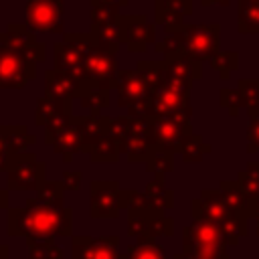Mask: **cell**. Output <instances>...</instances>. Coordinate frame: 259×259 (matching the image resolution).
I'll return each instance as SVG.
<instances>
[{"label":"cell","mask_w":259,"mask_h":259,"mask_svg":"<svg viewBox=\"0 0 259 259\" xmlns=\"http://www.w3.org/2000/svg\"><path fill=\"white\" fill-rule=\"evenodd\" d=\"M8 237H24L26 243L49 241L55 237L73 235V210L65 200L28 198L24 206L6 210Z\"/></svg>","instance_id":"obj_1"},{"label":"cell","mask_w":259,"mask_h":259,"mask_svg":"<svg viewBox=\"0 0 259 259\" xmlns=\"http://www.w3.org/2000/svg\"><path fill=\"white\" fill-rule=\"evenodd\" d=\"M190 212L192 219H208L210 223H214L223 231L229 245H239V241L249 233V217L233 210L219 188L200 190V194L190 202Z\"/></svg>","instance_id":"obj_2"},{"label":"cell","mask_w":259,"mask_h":259,"mask_svg":"<svg viewBox=\"0 0 259 259\" xmlns=\"http://www.w3.org/2000/svg\"><path fill=\"white\" fill-rule=\"evenodd\" d=\"M227 247L223 231L208 219H192L182 229V251L198 259H229Z\"/></svg>","instance_id":"obj_3"},{"label":"cell","mask_w":259,"mask_h":259,"mask_svg":"<svg viewBox=\"0 0 259 259\" xmlns=\"http://www.w3.org/2000/svg\"><path fill=\"white\" fill-rule=\"evenodd\" d=\"M117 105L127 109V115L144 117L152 111L154 89L138 69H119L117 73Z\"/></svg>","instance_id":"obj_4"},{"label":"cell","mask_w":259,"mask_h":259,"mask_svg":"<svg viewBox=\"0 0 259 259\" xmlns=\"http://www.w3.org/2000/svg\"><path fill=\"white\" fill-rule=\"evenodd\" d=\"M95 45L97 40L91 32H67L63 40L55 42L53 47V67L81 81L85 59Z\"/></svg>","instance_id":"obj_5"},{"label":"cell","mask_w":259,"mask_h":259,"mask_svg":"<svg viewBox=\"0 0 259 259\" xmlns=\"http://www.w3.org/2000/svg\"><path fill=\"white\" fill-rule=\"evenodd\" d=\"M190 87L192 83L166 77V81L158 87L152 99V117H176L190 121Z\"/></svg>","instance_id":"obj_6"},{"label":"cell","mask_w":259,"mask_h":259,"mask_svg":"<svg viewBox=\"0 0 259 259\" xmlns=\"http://www.w3.org/2000/svg\"><path fill=\"white\" fill-rule=\"evenodd\" d=\"M178 34L180 53L188 55L190 59L198 63L210 61L221 51V24H184L180 30H174Z\"/></svg>","instance_id":"obj_7"},{"label":"cell","mask_w":259,"mask_h":259,"mask_svg":"<svg viewBox=\"0 0 259 259\" xmlns=\"http://www.w3.org/2000/svg\"><path fill=\"white\" fill-rule=\"evenodd\" d=\"M47 180V166L38 162L32 152H22L10 156L6 168L8 190H38Z\"/></svg>","instance_id":"obj_8"},{"label":"cell","mask_w":259,"mask_h":259,"mask_svg":"<svg viewBox=\"0 0 259 259\" xmlns=\"http://www.w3.org/2000/svg\"><path fill=\"white\" fill-rule=\"evenodd\" d=\"M174 233V219L166 214V210L156 206L134 208L127 210V235L134 239H160L172 237Z\"/></svg>","instance_id":"obj_9"},{"label":"cell","mask_w":259,"mask_h":259,"mask_svg":"<svg viewBox=\"0 0 259 259\" xmlns=\"http://www.w3.org/2000/svg\"><path fill=\"white\" fill-rule=\"evenodd\" d=\"M117 53L101 45H95L85 59L81 85H95L111 91L117 83Z\"/></svg>","instance_id":"obj_10"},{"label":"cell","mask_w":259,"mask_h":259,"mask_svg":"<svg viewBox=\"0 0 259 259\" xmlns=\"http://www.w3.org/2000/svg\"><path fill=\"white\" fill-rule=\"evenodd\" d=\"M63 0H28L26 2V26L32 32L61 34L63 32Z\"/></svg>","instance_id":"obj_11"},{"label":"cell","mask_w":259,"mask_h":259,"mask_svg":"<svg viewBox=\"0 0 259 259\" xmlns=\"http://www.w3.org/2000/svg\"><path fill=\"white\" fill-rule=\"evenodd\" d=\"M121 210V186L117 180H93L89 184L91 219H117Z\"/></svg>","instance_id":"obj_12"},{"label":"cell","mask_w":259,"mask_h":259,"mask_svg":"<svg viewBox=\"0 0 259 259\" xmlns=\"http://www.w3.org/2000/svg\"><path fill=\"white\" fill-rule=\"evenodd\" d=\"M36 77V63L0 47V89H22Z\"/></svg>","instance_id":"obj_13"},{"label":"cell","mask_w":259,"mask_h":259,"mask_svg":"<svg viewBox=\"0 0 259 259\" xmlns=\"http://www.w3.org/2000/svg\"><path fill=\"white\" fill-rule=\"evenodd\" d=\"M0 47L20 53L34 63H42L47 59V47L36 40V32L20 22H10L6 30L0 32Z\"/></svg>","instance_id":"obj_14"},{"label":"cell","mask_w":259,"mask_h":259,"mask_svg":"<svg viewBox=\"0 0 259 259\" xmlns=\"http://www.w3.org/2000/svg\"><path fill=\"white\" fill-rule=\"evenodd\" d=\"M156 150L158 148L154 142V117L152 115L134 117L132 136L123 146V156L127 158V162H132V164L144 162L146 164Z\"/></svg>","instance_id":"obj_15"},{"label":"cell","mask_w":259,"mask_h":259,"mask_svg":"<svg viewBox=\"0 0 259 259\" xmlns=\"http://www.w3.org/2000/svg\"><path fill=\"white\" fill-rule=\"evenodd\" d=\"M117 24L123 45H127L132 53H146L150 45H156V24H152L146 14H119Z\"/></svg>","instance_id":"obj_16"},{"label":"cell","mask_w":259,"mask_h":259,"mask_svg":"<svg viewBox=\"0 0 259 259\" xmlns=\"http://www.w3.org/2000/svg\"><path fill=\"white\" fill-rule=\"evenodd\" d=\"M119 237H71V259H121L117 253Z\"/></svg>","instance_id":"obj_17"},{"label":"cell","mask_w":259,"mask_h":259,"mask_svg":"<svg viewBox=\"0 0 259 259\" xmlns=\"http://www.w3.org/2000/svg\"><path fill=\"white\" fill-rule=\"evenodd\" d=\"M194 134L190 121L176 117H154V142L158 150L178 154L184 140Z\"/></svg>","instance_id":"obj_18"},{"label":"cell","mask_w":259,"mask_h":259,"mask_svg":"<svg viewBox=\"0 0 259 259\" xmlns=\"http://www.w3.org/2000/svg\"><path fill=\"white\" fill-rule=\"evenodd\" d=\"M47 144L53 146L55 154H59L63 158V162H73V156L83 152V148H85L83 130H81V117L75 115L73 121L65 130H61L57 136L47 140Z\"/></svg>","instance_id":"obj_19"},{"label":"cell","mask_w":259,"mask_h":259,"mask_svg":"<svg viewBox=\"0 0 259 259\" xmlns=\"http://www.w3.org/2000/svg\"><path fill=\"white\" fill-rule=\"evenodd\" d=\"M190 14L192 0H156V24H162L164 32L180 30Z\"/></svg>","instance_id":"obj_20"},{"label":"cell","mask_w":259,"mask_h":259,"mask_svg":"<svg viewBox=\"0 0 259 259\" xmlns=\"http://www.w3.org/2000/svg\"><path fill=\"white\" fill-rule=\"evenodd\" d=\"M81 93V81L69 73H63L59 69H47L45 71V95L61 99V101H73Z\"/></svg>","instance_id":"obj_21"},{"label":"cell","mask_w":259,"mask_h":259,"mask_svg":"<svg viewBox=\"0 0 259 259\" xmlns=\"http://www.w3.org/2000/svg\"><path fill=\"white\" fill-rule=\"evenodd\" d=\"M166 61V69H168V77L172 79H180V81H198L202 77V63L190 59L188 55H172V57H164Z\"/></svg>","instance_id":"obj_22"},{"label":"cell","mask_w":259,"mask_h":259,"mask_svg":"<svg viewBox=\"0 0 259 259\" xmlns=\"http://www.w3.org/2000/svg\"><path fill=\"white\" fill-rule=\"evenodd\" d=\"M65 113H73V101H61L49 95H42L36 101V109H34V123L38 127H47L51 121H55L57 117L65 115Z\"/></svg>","instance_id":"obj_23"},{"label":"cell","mask_w":259,"mask_h":259,"mask_svg":"<svg viewBox=\"0 0 259 259\" xmlns=\"http://www.w3.org/2000/svg\"><path fill=\"white\" fill-rule=\"evenodd\" d=\"M81 117V130H83V140H85V148L83 152L97 144L101 138L109 136V123L111 117L103 115V113H87V115H79Z\"/></svg>","instance_id":"obj_24"},{"label":"cell","mask_w":259,"mask_h":259,"mask_svg":"<svg viewBox=\"0 0 259 259\" xmlns=\"http://www.w3.org/2000/svg\"><path fill=\"white\" fill-rule=\"evenodd\" d=\"M237 30L259 34V0H237Z\"/></svg>","instance_id":"obj_25"},{"label":"cell","mask_w":259,"mask_h":259,"mask_svg":"<svg viewBox=\"0 0 259 259\" xmlns=\"http://www.w3.org/2000/svg\"><path fill=\"white\" fill-rule=\"evenodd\" d=\"M85 154L89 156V160L93 164H115L123 152H121V146L117 140H113L111 136H105L97 144L89 146L85 150Z\"/></svg>","instance_id":"obj_26"},{"label":"cell","mask_w":259,"mask_h":259,"mask_svg":"<svg viewBox=\"0 0 259 259\" xmlns=\"http://www.w3.org/2000/svg\"><path fill=\"white\" fill-rule=\"evenodd\" d=\"M219 190H221L223 198L227 200V204H229L233 210H237V212L249 217L251 206H253V198H249V196L239 188L237 180H221V182H219Z\"/></svg>","instance_id":"obj_27"},{"label":"cell","mask_w":259,"mask_h":259,"mask_svg":"<svg viewBox=\"0 0 259 259\" xmlns=\"http://www.w3.org/2000/svg\"><path fill=\"white\" fill-rule=\"evenodd\" d=\"M146 198L150 202V206L162 208V210H170L174 206V192L172 188L166 186L164 176H156L154 180H150L146 184Z\"/></svg>","instance_id":"obj_28"},{"label":"cell","mask_w":259,"mask_h":259,"mask_svg":"<svg viewBox=\"0 0 259 259\" xmlns=\"http://www.w3.org/2000/svg\"><path fill=\"white\" fill-rule=\"evenodd\" d=\"M79 99L89 113H101V109L109 105V89L95 85H81Z\"/></svg>","instance_id":"obj_29"},{"label":"cell","mask_w":259,"mask_h":259,"mask_svg":"<svg viewBox=\"0 0 259 259\" xmlns=\"http://www.w3.org/2000/svg\"><path fill=\"white\" fill-rule=\"evenodd\" d=\"M210 144H206V142H202V138L198 136V134H190L186 140H184V144H182V148H180V158L186 162V164H198L200 160H202V156H206V154H210Z\"/></svg>","instance_id":"obj_30"},{"label":"cell","mask_w":259,"mask_h":259,"mask_svg":"<svg viewBox=\"0 0 259 259\" xmlns=\"http://www.w3.org/2000/svg\"><path fill=\"white\" fill-rule=\"evenodd\" d=\"M127 257L130 259H166V251L162 245H158L154 239H136L127 247Z\"/></svg>","instance_id":"obj_31"},{"label":"cell","mask_w":259,"mask_h":259,"mask_svg":"<svg viewBox=\"0 0 259 259\" xmlns=\"http://www.w3.org/2000/svg\"><path fill=\"white\" fill-rule=\"evenodd\" d=\"M235 180L249 198L259 200V162H249L247 168H243Z\"/></svg>","instance_id":"obj_32"},{"label":"cell","mask_w":259,"mask_h":259,"mask_svg":"<svg viewBox=\"0 0 259 259\" xmlns=\"http://www.w3.org/2000/svg\"><path fill=\"white\" fill-rule=\"evenodd\" d=\"M89 32L95 36L97 45H101V47H105V49H111V51H115V53H117V49L123 45L121 28H119L117 22H115V24H105V26H91Z\"/></svg>","instance_id":"obj_33"},{"label":"cell","mask_w":259,"mask_h":259,"mask_svg":"<svg viewBox=\"0 0 259 259\" xmlns=\"http://www.w3.org/2000/svg\"><path fill=\"white\" fill-rule=\"evenodd\" d=\"M136 69L146 77V81L150 83V87L154 91H158V87L166 81L168 77V69H166V61H140L136 65Z\"/></svg>","instance_id":"obj_34"},{"label":"cell","mask_w":259,"mask_h":259,"mask_svg":"<svg viewBox=\"0 0 259 259\" xmlns=\"http://www.w3.org/2000/svg\"><path fill=\"white\" fill-rule=\"evenodd\" d=\"M208 63L219 73V77L223 81H227L231 77V73H235L239 69V53L237 51H219Z\"/></svg>","instance_id":"obj_35"},{"label":"cell","mask_w":259,"mask_h":259,"mask_svg":"<svg viewBox=\"0 0 259 259\" xmlns=\"http://www.w3.org/2000/svg\"><path fill=\"white\" fill-rule=\"evenodd\" d=\"M237 89L243 97V105L249 117L259 115V79H241Z\"/></svg>","instance_id":"obj_36"},{"label":"cell","mask_w":259,"mask_h":259,"mask_svg":"<svg viewBox=\"0 0 259 259\" xmlns=\"http://www.w3.org/2000/svg\"><path fill=\"white\" fill-rule=\"evenodd\" d=\"M146 170L152 172L154 176H166L168 172L174 170V154L166 150H156L146 162Z\"/></svg>","instance_id":"obj_37"},{"label":"cell","mask_w":259,"mask_h":259,"mask_svg":"<svg viewBox=\"0 0 259 259\" xmlns=\"http://www.w3.org/2000/svg\"><path fill=\"white\" fill-rule=\"evenodd\" d=\"M28 259H63V249L55 243V239L32 241L28 243Z\"/></svg>","instance_id":"obj_38"},{"label":"cell","mask_w":259,"mask_h":259,"mask_svg":"<svg viewBox=\"0 0 259 259\" xmlns=\"http://www.w3.org/2000/svg\"><path fill=\"white\" fill-rule=\"evenodd\" d=\"M119 8L111 4H93L89 10V20L91 26H105V24H115L119 18Z\"/></svg>","instance_id":"obj_39"},{"label":"cell","mask_w":259,"mask_h":259,"mask_svg":"<svg viewBox=\"0 0 259 259\" xmlns=\"http://www.w3.org/2000/svg\"><path fill=\"white\" fill-rule=\"evenodd\" d=\"M132 130H134V117H132V115L111 117V123H109V136H111L113 140H117V142H119L121 152H123L125 142H127V140H130V136H132Z\"/></svg>","instance_id":"obj_40"},{"label":"cell","mask_w":259,"mask_h":259,"mask_svg":"<svg viewBox=\"0 0 259 259\" xmlns=\"http://www.w3.org/2000/svg\"><path fill=\"white\" fill-rule=\"evenodd\" d=\"M219 103L221 107H225L229 111V115H239V111L245 107L243 105V97L239 93V89H229V87H223L219 91Z\"/></svg>","instance_id":"obj_41"},{"label":"cell","mask_w":259,"mask_h":259,"mask_svg":"<svg viewBox=\"0 0 259 259\" xmlns=\"http://www.w3.org/2000/svg\"><path fill=\"white\" fill-rule=\"evenodd\" d=\"M146 206H150L146 192H140L134 188H121V208L134 210V208H146Z\"/></svg>","instance_id":"obj_42"},{"label":"cell","mask_w":259,"mask_h":259,"mask_svg":"<svg viewBox=\"0 0 259 259\" xmlns=\"http://www.w3.org/2000/svg\"><path fill=\"white\" fill-rule=\"evenodd\" d=\"M65 194V186L61 180H45L42 186L36 190V196L42 200H61Z\"/></svg>","instance_id":"obj_43"},{"label":"cell","mask_w":259,"mask_h":259,"mask_svg":"<svg viewBox=\"0 0 259 259\" xmlns=\"http://www.w3.org/2000/svg\"><path fill=\"white\" fill-rule=\"evenodd\" d=\"M247 152L255 154L259 152V115L249 117V127H247Z\"/></svg>","instance_id":"obj_44"},{"label":"cell","mask_w":259,"mask_h":259,"mask_svg":"<svg viewBox=\"0 0 259 259\" xmlns=\"http://www.w3.org/2000/svg\"><path fill=\"white\" fill-rule=\"evenodd\" d=\"M65 190H79L81 188V182H83V172L79 170H67L61 178Z\"/></svg>","instance_id":"obj_45"},{"label":"cell","mask_w":259,"mask_h":259,"mask_svg":"<svg viewBox=\"0 0 259 259\" xmlns=\"http://www.w3.org/2000/svg\"><path fill=\"white\" fill-rule=\"evenodd\" d=\"M10 150H8V144H6V138H4V132H2V125H0V174L6 172L8 168V162H10Z\"/></svg>","instance_id":"obj_46"},{"label":"cell","mask_w":259,"mask_h":259,"mask_svg":"<svg viewBox=\"0 0 259 259\" xmlns=\"http://www.w3.org/2000/svg\"><path fill=\"white\" fill-rule=\"evenodd\" d=\"M249 219H255V223H257V229H255V233H257V237H259V200H253V206H251Z\"/></svg>","instance_id":"obj_47"},{"label":"cell","mask_w":259,"mask_h":259,"mask_svg":"<svg viewBox=\"0 0 259 259\" xmlns=\"http://www.w3.org/2000/svg\"><path fill=\"white\" fill-rule=\"evenodd\" d=\"M95 4H111V6H117V8H123L127 4V0H97ZM93 6V4H91Z\"/></svg>","instance_id":"obj_48"},{"label":"cell","mask_w":259,"mask_h":259,"mask_svg":"<svg viewBox=\"0 0 259 259\" xmlns=\"http://www.w3.org/2000/svg\"><path fill=\"white\" fill-rule=\"evenodd\" d=\"M231 0H200L202 6H229Z\"/></svg>","instance_id":"obj_49"},{"label":"cell","mask_w":259,"mask_h":259,"mask_svg":"<svg viewBox=\"0 0 259 259\" xmlns=\"http://www.w3.org/2000/svg\"><path fill=\"white\" fill-rule=\"evenodd\" d=\"M0 210H8V190H0Z\"/></svg>","instance_id":"obj_50"},{"label":"cell","mask_w":259,"mask_h":259,"mask_svg":"<svg viewBox=\"0 0 259 259\" xmlns=\"http://www.w3.org/2000/svg\"><path fill=\"white\" fill-rule=\"evenodd\" d=\"M172 259H198V257H194V255H190V253H184V251H180V253H176Z\"/></svg>","instance_id":"obj_51"},{"label":"cell","mask_w":259,"mask_h":259,"mask_svg":"<svg viewBox=\"0 0 259 259\" xmlns=\"http://www.w3.org/2000/svg\"><path fill=\"white\" fill-rule=\"evenodd\" d=\"M0 259H8V247L0 245Z\"/></svg>","instance_id":"obj_52"},{"label":"cell","mask_w":259,"mask_h":259,"mask_svg":"<svg viewBox=\"0 0 259 259\" xmlns=\"http://www.w3.org/2000/svg\"><path fill=\"white\" fill-rule=\"evenodd\" d=\"M121 259H130V257H127V253H125V255H121Z\"/></svg>","instance_id":"obj_53"},{"label":"cell","mask_w":259,"mask_h":259,"mask_svg":"<svg viewBox=\"0 0 259 259\" xmlns=\"http://www.w3.org/2000/svg\"><path fill=\"white\" fill-rule=\"evenodd\" d=\"M95 2H97V0H91V4H95Z\"/></svg>","instance_id":"obj_54"}]
</instances>
